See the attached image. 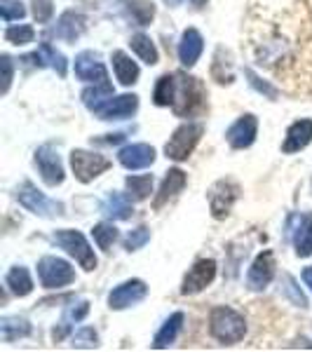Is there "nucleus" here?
I'll return each instance as SVG.
<instances>
[{
    "mask_svg": "<svg viewBox=\"0 0 312 352\" xmlns=\"http://www.w3.org/2000/svg\"><path fill=\"white\" fill-rule=\"evenodd\" d=\"M209 331H212V336L216 338L219 343L235 345L245 338L247 322L240 312L225 308V305H219V308H214L212 315H209Z\"/></svg>",
    "mask_w": 312,
    "mask_h": 352,
    "instance_id": "f257e3e1",
    "label": "nucleus"
},
{
    "mask_svg": "<svg viewBox=\"0 0 312 352\" xmlns=\"http://www.w3.org/2000/svg\"><path fill=\"white\" fill-rule=\"evenodd\" d=\"M54 242L59 244L61 249L68 254V256H73L80 263L82 270H94L96 268V256H94V249L89 247V242L85 240L82 232L78 230H59L54 232Z\"/></svg>",
    "mask_w": 312,
    "mask_h": 352,
    "instance_id": "f03ea898",
    "label": "nucleus"
},
{
    "mask_svg": "<svg viewBox=\"0 0 312 352\" xmlns=\"http://www.w3.org/2000/svg\"><path fill=\"white\" fill-rule=\"evenodd\" d=\"M204 132V127L200 122H186L181 124L177 132L172 134V139L167 141V146H164V153H167L169 160H188V155L192 151H195L197 141H200V136Z\"/></svg>",
    "mask_w": 312,
    "mask_h": 352,
    "instance_id": "7ed1b4c3",
    "label": "nucleus"
},
{
    "mask_svg": "<svg viewBox=\"0 0 312 352\" xmlns=\"http://www.w3.org/2000/svg\"><path fill=\"white\" fill-rule=\"evenodd\" d=\"M204 101L202 85L197 78H188L186 73H177V99H174V111L177 116H192L200 111Z\"/></svg>",
    "mask_w": 312,
    "mask_h": 352,
    "instance_id": "20e7f679",
    "label": "nucleus"
},
{
    "mask_svg": "<svg viewBox=\"0 0 312 352\" xmlns=\"http://www.w3.org/2000/svg\"><path fill=\"white\" fill-rule=\"evenodd\" d=\"M16 197H19L21 207H26L28 212L38 214V217L49 219V217H59V214H64V204L45 197L43 192L31 184V181H24V184L19 186Z\"/></svg>",
    "mask_w": 312,
    "mask_h": 352,
    "instance_id": "39448f33",
    "label": "nucleus"
},
{
    "mask_svg": "<svg viewBox=\"0 0 312 352\" xmlns=\"http://www.w3.org/2000/svg\"><path fill=\"white\" fill-rule=\"evenodd\" d=\"M38 275L45 289H61L71 282H76V270L71 268V263L56 256H45L38 263Z\"/></svg>",
    "mask_w": 312,
    "mask_h": 352,
    "instance_id": "423d86ee",
    "label": "nucleus"
},
{
    "mask_svg": "<svg viewBox=\"0 0 312 352\" xmlns=\"http://www.w3.org/2000/svg\"><path fill=\"white\" fill-rule=\"evenodd\" d=\"M71 167L73 174L80 184H89L94 181L99 174H104L111 167V160L99 153H89V151H73L71 153Z\"/></svg>",
    "mask_w": 312,
    "mask_h": 352,
    "instance_id": "0eeeda50",
    "label": "nucleus"
},
{
    "mask_svg": "<svg viewBox=\"0 0 312 352\" xmlns=\"http://www.w3.org/2000/svg\"><path fill=\"white\" fill-rule=\"evenodd\" d=\"M214 277H216V263L212 258H202L188 270V275L183 277V285H181V294L183 296H192V294H200L204 287L212 285Z\"/></svg>",
    "mask_w": 312,
    "mask_h": 352,
    "instance_id": "6e6552de",
    "label": "nucleus"
},
{
    "mask_svg": "<svg viewBox=\"0 0 312 352\" xmlns=\"http://www.w3.org/2000/svg\"><path fill=\"white\" fill-rule=\"evenodd\" d=\"M237 195H240V186L235 184V181H219L216 186H214L212 190H209V207H212V214L214 219H225L232 207V202L237 200Z\"/></svg>",
    "mask_w": 312,
    "mask_h": 352,
    "instance_id": "1a4fd4ad",
    "label": "nucleus"
},
{
    "mask_svg": "<svg viewBox=\"0 0 312 352\" xmlns=\"http://www.w3.org/2000/svg\"><path fill=\"white\" fill-rule=\"evenodd\" d=\"M36 164L47 186H59L64 181V164H61L59 155H56L52 146H41L36 151Z\"/></svg>",
    "mask_w": 312,
    "mask_h": 352,
    "instance_id": "9d476101",
    "label": "nucleus"
},
{
    "mask_svg": "<svg viewBox=\"0 0 312 352\" xmlns=\"http://www.w3.org/2000/svg\"><path fill=\"white\" fill-rule=\"evenodd\" d=\"M275 254L272 252H263L258 254L256 258H254L252 268L247 272V285L249 289H254V292H260V289H265L272 282V277H275Z\"/></svg>",
    "mask_w": 312,
    "mask_h": 352,
    "instance_id": "9b49d317",
    "label": "nucleus"
},
{
    "mask_svg": "<svg viewBox=\"0 0 312 352\" xmlns=\"http://www.w3.org/2000/svg\"><path fill=\"white\" fill-rule=\"evenodd\" d=\"M146 294H148L146 282H141V280L122 282L120 287H115L111 292L109 305H111V310H124V308H129V305L139 303L141 298H146Z\"/></svg>",
    "mask_w": 312,
    "mask_h": 352,
    "instance_id": "f8f14e48",
    "label": "nucleus"
},
{
    "mask_svg": "<svg viewBox=\"0 0 312 352\" xmlns=\"http://www.w3.org/2000/svg\"><path fill=\"white\" fill-rule=\"evenodd\" d=\"M76 76L85 82H94V85L109 82L106 66L101 64L99 54H94V52H80L76 56Z\"/></svg>",
    "mask_w": 312,
    "mask_h": 352,
    "instance_id": "ddd939ff",
    "label": "nucleus"
},
{
    "mask_svg": "<svg viewBox=\"0 0 312 352\" xmlns=\"http://www.w3.org/2000/svg\"><path fill=\"white\" fill-rule=\"evenodd\" d=\"M256 132H258V120L254 116H242L232 127L225 132V139L232 148L242 151V148H249V146L256 141Z\"/></svg>",
    "mask_w": 312,
    "mask_h": 352,
    "instance_id": "4468645a",
    "label": "nucleus"
},
{
    "mask_svg": "<svg viewBox=\"0 0 312 352\" xmlns=\"http://www.w3.org/2000/svg\"><path fill=\"white\" fill-rule=\"evenodd\" d=\"M139 109V96L134 94H122V96H113L111 101H106L99 111H94L101 120H124L132 113Z\"/></svg>",
    "mask_w": 312,
    "mask_h": 352,
    "instance_id": "2eb2a0df",
    "label": "nucleus"
},
{
    "mask_svg": "<svg viewBox=\"0 0 312 352\" xmlns=\"http://www.w3.org/2000/svg\"><path fill=\"white\" fill-rule=\"evenodd\" d=\"M118 160L127 169H144L155 162V151L148 144H132L118 153Z\"/></svg>",
    "mask_w": 312,
    "mask_h": 352,
    "instance_id": "dca6fc26",
    "label": "nucleus"
},
{
    "mask_svg": "<svg viewBox=\"0 0 312 352\" xmlns=\"http://www.w3.org/2000/svg\"><path fill=\"white\" fill-rule=\"evenodd\" d=\"M204 50V41L200 36V31H195V28H188V31H183V36H181V43H179V59L183 66H195L197 59H200Z\"/></svg>",
    "mask_w": 312,
    "mask_h": 352,
    "instance_id": "f3484780",
    "label": "nucleus"
},
{
    "mask_svg": "<svg viewBox=\"0 0 312 352\" xmlns=\"http://www.w3.org/2000/svg\"><path fill=\"white\" fill-rule=\"evenodd\" d=\"M291 232H293V247H296V254L300 258H308L312 254V214L298 217Z\"/></svg>",
    "mask_w": 312,
    "mask_h": 352,
    "instance_id": "a211bd4d",
    "label": "nucleus"
},
{
    "mask_svg": "<svg viewBox=\"0 0 312 352\" xmlns=\"http://www.w3.org/2000/svg\"><path fill=\"white\" fill-rule=\"evenodd\" d=\"M310 141H312V120H298L289 127L287 141H285V146H282V151L296 153L300 148H305Z\"/></svg>",
    "mask_w": 312,
    "mask_h": 352,
    "instance_id": "6ab92c4d",
    "label": "nucleus"
},
{
    "mask_svg": "<svg viewBox=\"0 0 312 352\" xmlns=\"http://www.w3.org/2000/svg\"><path fill=\"white\" fill-rule=\"evenodd\" d=\"M85 31V16L80 12H64L59 16V24H56V36L66 43H76Z\"/></svg>",
    "mask_w": 312,
    "mask_h": 352,
    "instance_id": "aec40b11",
    "label": "nucleus"
},
{
    "mask_svg": "<svg viewBox=\"0 0 312 352\" xmlns=\"http://www.w3.org/2000/svg\"><path fill=\"white\" fill-rule=\"evenodd\" d=\"M183 186H186V174L181 172V169H169L160 186V192H157L155 202H153V207L160 209L164 202H169L174 195H179V192L183 190Z\"/></svg>",
    "mask_w": 312,
    "mask_h": 352,
    "instance_id": "412c9836",
    "label": "nucleus"
},
{
    "mask_svg": "<svg viewBox=\"0 0 312 352\" xmlns=\"http://www.w3.org/2000/svg\"><path fill=\"white\" fill-rule=\"evenodd\" d=\"M101 214L109 219H115V221H124V219L132 217L134 209H132L129 197H124L122 192H111V195L104 200V204H101Z\"/></svg>",
    "mask_w": 312,
    "mask_h": 352,
    "instance_id": "4be33fe9",
    "label": "nucleus"
},
{
    "mask_svg": "<svg viewBox=\"0 0 312 352\" xmlns=\"http://www.w3.org/2000/svg\"><path fill=\"white\" fill-rule=\"evenodd\" d=\"M183 312H174L172 317H169L167 322L162 324L160 331L155 333V340H153V348L155 350H164V348H169V345L177 340L179 336V331H181V327H183Z\"/></svg>",
    "mask_w": 312,
    "mask_h": 352,
    "instance_id": "5701e85b",
    "label": "nucleus"
},
{
    "mask_svg": "<svg viewBox=\"0 0 312 352\" xmlns=\"http://www.w3.org/2000/svg\"><path fill=\"white\" fill-rule=\"evenodd\" d=\"M113 68H115V78L124 87H132V85L139 80V66H136L122 50L113 52Z\"/></svg>",
    "mask_w": 312,
    "mask_h": 352,
    "instance_id": "b1692460",
    "label": "nucleus"
},
{
    "mask_svg": "<svg viewBox=\"0 0 312 352\" xmlns=\"http://www.w3.org/2000/svg\"><path fill=\"white\" fill-rule=\"evenodd\" d=\"M28 333H31V324H28L24 317H3V320H0V338H3L5 343L26 338Z\"/></svg>",
    "mask_w": 312,
    "mask_h": 352,
    "instance_id": "393cba45",
    "label": "nucleus"
},
{
    "mask_svg": "<svg viewBox=\"0 0 312 352\" xmlns=\"http://www.w3.org/2000/svg\"><path fill=\"white\" fill-rule=\"evenodd\" d=\"M5 282H8L10 292L14 294V296H28V294L33 292V280H31V272H28L24 265H16L8 272V277H5Z\"/></svg>",
    "mask_w": 312,
    "mask_h": 352,
    "instance_id": "a878e982",
    "label": "nucleus"
},
{
    "mask_svg": "<svg viewBox=\"0 0 312 352\" xmlns=\"http://www.w3.org/2000/svg\"><path fill=\"white\" fill-rule=\"evenodd\" d=\"M122 5L127 10L129 19L139 26H148L151 19L155 16V8H153V3H148V0H124Z\"/></svg>",
    "mask_w": 312,
    "mask_h": 352,
    "instance_id": "bb28decb",
    "label": "nucleus"
},
{
    "mask_svg": "<svg viewBox=\"0 0 312 352\" xmlns=\"http://www.w3.org/2000/svg\"><path fill=\"white\" fill-rule=\"evenodd\" d=\"M113 99V87L111 82H104V85H94V87L85 89L82 92V101L89 111H99L106 101Z\"/></svg>",
    "mask_w": 312,
    "mask_h": 352,
    "instance_id": "cd10ccee",
    "label": "nucleus"
},
{
    "mask_svg": "<svg viewBox=\"0 0 312 352\" xmlns=\"http://www.w3.org/2000/svg\"><path fill=\"white\" fill-rule=\"evenodd\" d=\"M157 106H174L177 99V76H162L155 85V92H153Z\"/></svg>",
    "mask_w": 312,
    "mask_h": 352,
    "instance_id": "c85d7f7f",
    "label": "nucleus"
},
{
    "mask_svg": "<svg viewBox=\"0 0 312 352\" xmlns=\"http://www.w3.org/2000/svg\"><path fill=\"white\" fill-rule=\"evenodd\" d=\"M129 43H132V50L146 61V64H148V66L157 64V50H155V45H153V41L148 36H144V33H136V36H132V41H129Z\"/></svg>",
    "mask_w": 312,
    "mask_h": 352,
    "instance_id": "c756f323",
    "label": "nucleus"
},
{
    "mask_svg": "<svg viewBox=\"0 0 312 352\" xmlns=\"http://www.w3.org/2000/svg\"><path fill=\"white\" fill-rule=\"evenodd\" d=\"M124 186H127L129 195H132L134 200H146V197H148L151 192H153V176H151V174H144V176H127Z\"/></svg>",
    "mask_w": 312,
    "mask_h": 352,
    "instance_id": "7c9ffc66",
    "label": "nucleus"
},
{
    "mask_svg": "<svg viewBox=\"0 0 312 352\" xmlns=\"http://www.w3.org/2000/svg\"><path fill=\"white\" fill-rule=\"evenodd\" d=\"M92 237H94V242L99 244V249L109 252L118 240V228L113 223H99L92 228Z\"/></svg>",
    "mask_w": 312,
    "mask_h": 352,
    "instance_id": "2f4dec72",
    "label": "nucleus"
},
{
    "mask_svg": "<svg viewBox=\"0 0 312 352\" xmlns=\"http://www.w3.org/2000/svg\"><path fill=\"white\" fill-rule=\"evenodd\" d=\"M41 54H43V59H45V66H52L61 78L66 76V56L64 54L56 52V50L49 43L41 45Z\"/></svg>",
    "mask_w": 312,
    "mask_h": 352,
    "instance_id": "473e14b6",
    "label": "nucleus"
},
{
    "mask_svg": "<svg viewBox=\"0 0 312 352\" xmlns=\"http://www.w3.org/2000/svg\"><path fill=\"white\" fill-rule=\"evenodd\" d=\"M33 38H36V31L26 24L10 26L8 31H5V41L12 45H28V43H33Z\"/></svg>",
    "mask_w": 312,
    "mask_h": 352,
    "instance_id": "72a5a7b5",
    "label": "nucleus"
},
{
    "mask_svg": "<svg viewBox=\"0 0 312 352\" xmlns=\"http://www.w3.org/2000/svg\"><path fill=\"white\" fill-rule=\"evenodd\" d=\"M282 292H285V296L291 300L293 305H298V308H308V298L303 296V292L296 287V280H293L291 275H285L282 277Z\"/></svg>",
    "mask_w": 312,
    "mask_h": 352,
    "instance_id": "f704fd0d",
    "label": "nucleus"
},
{
    "mask_svg": "<svg viewBox=\"0 0 312 352\" xmlns=\"http://www.w3.org/2000/svg\"><path fill=\"white\" fill-rule=\"evenodd\" d=\"M24 14H26V10L21 3H16V0H0V16H3V21L21 19Z\"/></svg>",
    "mask_w": 312,
    "mask_h": 352,
    "instance_id": "c9c22d12",
    "label": "nucleus"
},
{
    "mask_svg": "<svg viewBox=\"0 0 312 352\" xmlns=\"http://www.w3.org/2000/svg\"><path fill=\"white\" fill-rule=\"evenodd\" d=\"M148 240H151V230L146 228V226H141V228H136L127 235V240H124V249H127V252H136V249H141Z\"/></svg>",
    "mask_w": 312,
    "mask_h": 352,
    "instance_id": "e433bc0d",
    "label": "nucleus"
},
{
    "mask_svg": "<svg viewBox=\"0 0 312 352\" xmlns=\"http://www.w3.org/2000/svg\"><path fill=\"white\" fill-rule=\"evenodd\" d=\"M52 0H33V16H36L38 24H45L52 16Z\"/></svg>",
    "mask_w": 312,
    "mask_h": 352,
    "instance_id": "4c0bfd02",
    "label": "nucleus"
},
{
    "mask_svg": "<svg viewBox=\"0 0 312 352\" xmlns=\"http://www.w3.org/2000/svg\"><path fill=\"white\" fill-rule=\"evenodd\" d=\"M96 333L94 329H80V331L73 336V348H96Z\"/></svg>",
    "mask_w": 312,
    "mask_h": 352,
    "instance_id": "58836bf2",
    "label": "nucleus"
},
{
    "mask_svg": "<svg viewBox=\"0 0 312 352\" xmlns=\"http://www.w3.org/2000/svg\"><path fill=\"white\" fill-rule=\"evenodd\" d=\"M247 78H249V82H252V87L256 89V92L265 94V96H270V99H277V89H275V87H270L268 82L260 80V78H258L254 71H247Z\"/></svg>",
    "mask_w": 312,
    "mask_h": 352,
    "instance_id": "ea45409f",
    "label": "nucleus"
},
{
    "mask_svg": "<svg viewBox=\"0 0 312 352\" xmlns=\"http://www.w3.org/2000/svg\"><path fill=\"white\" fill-rule=\"evenodd\" d=\"M0 66H3V94H5L10 89V82H12V59L8 54H3Z\"/></svg>",
    "mask_w": 312,
    "mask_h": 352,
    "instance_id": "a19ab883",
    "label": "nucleus"
},
{
    "mask_svg": "<svg viewBox=\"0 0 312 352\" xmlns=\"http://www.w3.org/2000/svg\"><path fill=\"white\" fill-rule=\"evenodd\" d=\"M87 312H89V303H85V300H82V303H78V308H71V310H68V320L80 322L82 317L87 315Z\"/></svg>",
    "mask_w": 312,
    "mask_h": 352,
    "instance_id": "79ce46f5",
    "label": "nucleus"
},
{
    "mask_svg": "<svg viewBox=\"0 0 312 352\" xmlns=\"http://www.w3.org/2000/svg\"><path fill=\"white\" fill-rule=\"evenodd\" d=\"M303 282L310 287V292H312V265H310V268H305V270H303Z\"/></svg>",
    "mask_w": 312,
    "mask_h": 352,
    "instance_id": "37998d69",
    "label": "nucleus"
},
{
    "mask_svg": "<svg viewBox=\"0 0 312 352\" xmlns=\"http://www.w3.org/2000/svg\"><path fill=\"white\" fill-rule=\"evenodd\" d=\"M190 3H192V5H195V8H202V5H204V3H207V0H190Z\"/></svg>",
    "mask_w": 312,
    "mask_h": 352,
    "instance_id": "c03bdc74",
    "label": "nucleus"
},
{
    "mask_svg": "<svg viewBox=\"0 0 312 352\" xmlns=\"http://www.w3.org/2000/svg\"><path fill=\"white\" fill-rule=\"evenodd\" d=\"M167 3H169V5H174V8H177V5L181 3V0H167Z\"/></svg>",
    "mask_w": 312,
    "mask_h": 352,
    "instance_id": "a18cd8bd",
    "label": "nucleus"
}]
</instances>
